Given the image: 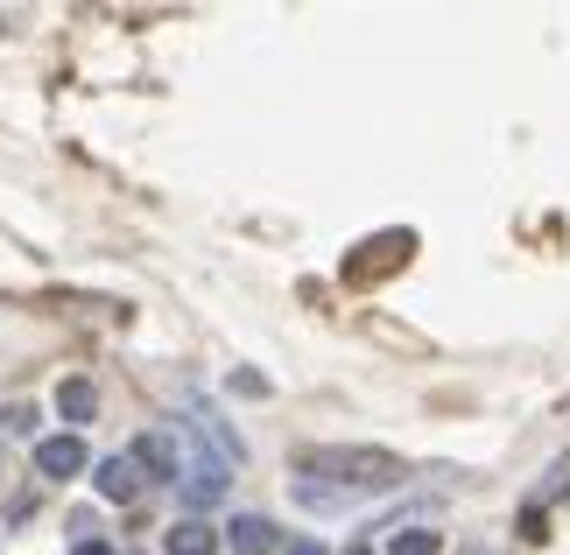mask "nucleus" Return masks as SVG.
Returning a JSON list of instances; mask_svg holds the SVG:
<instances>
[{
    "label": "nucleus",
    "mask_w": 570,
    "mask_h": 555,
    "mask_svg": "<svg viewBox=\"0 0 570 555\" xmlns=\"http://www.w3.org/2000/svg\"><path fill=\"white\" fill-rule=\"evenodd\" d=\"M345 555H374V548H366V542H353V548H345Z\"/></svg>",
    "instance_id": "nucleus-13"
},
{
    "label": "nucleus",
    "mask_w": 570,
    "mask_h": 555,
    "mask_svg": "<svg viewBox=\"0 0 570 555\" xmlns=\"http://www.w3.org/2000/svg\"><path fill=\"white\" fill-rule=\"evenodd\" d=\"M0 429H8V436H29V429H36V408H29V402H14L8 415H0Z\"/></svg>",
    "instance_id": "nucleus-10"
},
{
    "label": "nucleus",
    "mask_w": 570,
    "mask_h": 555,
    "mask_svg": "<svg viewBox=\"0 0 570 555\" xmlns=\"http://www.w3.org/2000/svg\"><path fill=\"white\" fill-rule=\"evenodd\" d=\"M303 464H311V472H324V478L366 485V493H387V485H402V464H394L387 450H311Z\"/></svg>",
    "instance_id": "nucleus-1"
},
{
    "label": "nucleus",
    "mask_w": 570,
    "mask_h": 555,
    "mask_svg": "<svg viewBox=\"0 0 570 555\" xmlns=\"http://www.w3.org/2000/svg\"><path fill=\"white\" fill-rule=\"evenodd\" d=\"M163 548H169V555H218V527H205V521H177Z\"/></svg>",
    "instance_id": "nucleus-8"
},
{
    "label": "nucleus",
    "mask_w": 570,
    "mask_h": 555,
    "mask_svg": "<svg viewBox=\"0 0 570 555\" xmlns=\"http://www.w3.org/2000/svg\"><path fill=\"white\" fill-rule=\"evenodd\" d=\"M135 464H141V472H156V478H177V472H184L177 436H141V443H135Z\"/></svg>",
    "instance_id": "nucleus-5"
},
{
    "label": "nucleus",
    "mask_w": 570,
    "mask_h": 555,
    "mask_svg": "<svg viewBox=\"0 0 570 555\" xmlns=\"http://www.w3.org/2000/svg\"><path fill=\"white\" fill-rule=\"evenodd\" d=\"M226 485H233V464L226 457L190 450V464H184V499L190 506H218V499H226Z\"/></svg>",
    "instance_id": "nucleus-2"
},
{
    "label": "nucleus",
    "mask_w": 570,
    "mask_h": 555,
    "mask_svg": "<svg viewBox=\"0 0 570 555\" xmlns=\"http://www.w3.org/2000/svg\"><path fill=\"white\" fill-rule=\"evenodd\" d=\"M226 535H233V555H268V548H275V521L239 514V521L226 527Z\"/></svg>",
    "instance_id": "nucleus-7"
},
{
    "label": "nucleus",
    "mask_w": 570,
    "mask_h": 555,
    "mask_svg": "<svg viewBox=\"0 0 570 555\" xmlns=\"http://www.w3.org/2000/svg\"><path fill=\"white\" fill-rule=\"evenodd\" d=\"M36 472L42 478H78L85 472V443L78 436H42L36 443Z\"/></svg>",
    "instance_id": "nucleus-3"
},
{
    "label": "nucleus",
    "mask_w": 570,
    "mask_h": 555,
    "mask_svg": "<svg viewBox=\"0 0 570 555\" xmlns=\"http://www.w3.org/2000/svg\"><path fill=\"white\" fill-rule=\"evenodd\" d=\"M92 485H99V499H135L141 493V464L135 457H106L92 472Z\"/></svg>",
    "instance_id": "nucleus-4"
},
{
    "label": "nucleus",
    "mask_w": 570,
    "mask_h": 555,
    "mask_svg": "<svg viewBox=\"0 0 570 555\" xmlns=\"http://www.w3.org/2000/svg\"><path fill=\"white\" fill-rule=\"evenodd\" d=\"M71 555H114V548H106V542H78Z\"/></svg>",
    "instance_id": "nucleus-11"
},
{
    "label": "nucleus",
    "mask_w": 570,
    "mask_h": 555,
    "mask_svg": "<svg viewBox=\"0 0 570 555\" xmlns=\"http://www.w3.org/2000/svg\"><path fill=\"white\" fill-rule=\"evenodd\" d=\"M387 555H444V535H430V527H402V535L387 542Z\"/></svg>",
    "instance_id": "nucleus-9"
},
{
    "label": "nucleus",
    "mask_w": 570,
    "mask_h": 555,
    "mask_svg": "<svg viewBox=\"0 0 570 555\" xmlns=\"http://www.w3.org/2000/svg\"><path fill=\"white\" fill-rule=\"evenodd\" d=\"M289 555H324V548L317 542H289Z\"/></svg>",
    "instance_id": "nucleus-12"
},
{
    "label": "nucleus",
    "mask_w": 570,
    "mask_h": 555,
    "mask_svg": "<svg viewBox=\"0 0 570 555\" xmlns=\"http://www.w3.org/2000/svg\"><path fill=\"white\" fill-rule=\"evenodd\" d=\"M57 415H63V422H92V415H99V387L71 373V380L57 387Z\"/></svg>",
    "instance_id": "nucleus-6"
}]
</instances>
